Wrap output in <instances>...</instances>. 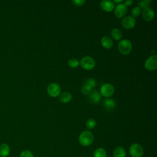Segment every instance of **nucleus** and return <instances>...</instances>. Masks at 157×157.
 Listing matches in <instances>:
<instances>
[{
	"label": "nucleus",
	"instance_id": "nucleus-26",
	"mask_svg": "<svg viewBox=\"0 0 157 157\" xmlns=\"http://www.w3.org/2000/svg\"><path fill=\"white\" fill-rule=\"evenodd\" d=\"M151 0H144V1H140L139 2V7L140 9H145L147 7L151 2Z\"/></svg>",
	"mask_w": 157,
	"mask_h": 157
},
{
	"label": "nucleus",
	"instance_id": "nucleus-22",
	"mask_svg": "<svg viewBox=\"0 0 157 157\" xmlns=\"http://www.w3.org/2000/svg\"><path fill=\"white\" fill-rule=\"evenodd\" d=\"M142 12L141 9L139 6H135L131 10V16L132 17H139Z\"/></svg>",
	"mask_w": 157,
	"mask_h": 157
},
{
	"label": "nucleus",
	"instance_id": "nucleus-16",
	"mask_svg": "<svg viewBox=\"0 0 157 157\" xmlns=\"http://www.w3.org/2000/svg\"><path fill=\"white\" fill-rule=\"evenodd\" d=\"M113 157H126V150L121 146L117 147L113 150Z\"/></svg>",
	"mask_w": 157,
	"mask_h": 157
},
{
	"label": "nucleus",
	"instance_id": "nucleus-6",
	"mask_svg": "<svg viewBox=\"0 0 157 157\" xmlns=\"http://www.w3.org/2000/svg\"><path fill=\"white\" fill-rule=\"evenodd\" d=\"M47 91L49 96L53 98H56L61 93V87L58 83L53 82L47 86Z\"/></svg>",
	"mask_w": 157,
	"mask_h": 157
},
{
	"label": "nucleus",
	"instance_id": "nucleus-8",
	"mask_svg": "<svg viewBox=\"0 0 157 157\" xmlns=\"http://www.w3.org/2000/svg\"><path fill=\"white\" fill-rule=\"evenodd\" d=\"M136 23V21L135 18L132 17L131 15H128L123 18V20L121 21V26L126 29H130L133 28Z\"/></svg>",
	"mask_w": 157,
	"mask_h": 157
},
{
	"label": "nucleus",
	"instance_id": "nucleus-1",
	"mask_svg": "<svg viewBox=\"0 0 157 157\" xmlns=\"http://www.w3.org/2000/svg\"><path fill=\"white\" fill-rule=\"evenodd\" d=\"M78 142L83 147H88L94 142V135L89 130L82 131L78 136Z\"/></svg>",
	"mask_w": 157,
	"mask_h": 157
},
{
	"label": "nucleus",
	"instance_id": "nucleus-15",
	"mask_svg": "<svg viewBox=\"0 0 157 157\" xmlns=\"http://www.w3.org/2000/svg\"><path fill=\"white\" fill-rule=\"evenodd\" d=\"M10 153V148L7 144L3 143L0 145V157H7Z\"/></svg>",
	"mask_w": 157,
	"mask_h": 157
},
{
	"label": "nucleus",
	"instance_id": "nucleus-23",
	"mask_svg": "<svg viewBox=\"0 0 157 157\" xmlns=\"http://www.w3.org/2000/svg\"><path fill=\"white\" fill-rule=\"evenodd\" d=\"M92 91V88H91L90 86H89L87 85H83L81 88V91L82 93V94H85V95H89L90 93Z\"/></svg>",
	"mask_w": 157,
	"mask_h": 157
},
{
	"label": "nucleus",
	"instance_id": "nucleus-3",
	"mask_svg": "<svg viewBox=\"0 0 157 157\" xmlns=\"http://www.w3.org/2000/svg\"><path fill=\"white\" fill-rule=\"evenodd\" d=\"M144 153V147L140 144H132L129 148V153L131 157H142Z\"/></svg>",
	"mask_w": 157,
	"mask_h": 157
},
{
	"label": "nucleus",
	"instance_id": "nucleus-9",
	"mask_svg": "<svg viewBox=\"0 0 157 157\" xmlns=\"http://www.w3.org/2000/svg\"><path fill=\"white\" fill-rule=\"evenodd\" d=\"M127 12H128V8L123 2L120 4H118L115 7V10H114L115 15L116 16V17L118 18H121L124 16H125Z\"/></svg>",
	"mask_w": 157,
	"mask_h": 157
},
{
	"label": "nucleus",
	"instance_id": "nucleus-20",
	"mask_svg": "<svg viewBox=\"0 0 157 157\" xmlns=\"http://www.w3.org/2000/svg\"><path fill=\"white\" fill-rule=\"evenodd\" d=\"M86 128H87L88 130H90V129H93L95 128V126H96V121L93 118H89L88 120H87V121H86Z\"/></svg>",
	"mask_w": 157,
	"mask_h": 157
},
{
	"label": "nucleus",
	"instance_id": "nucleus-27",
	"mask_svg": "<svg viewBox=\"0 0 157 157\" xmlns=\"http://www.w3.org/2000/svg\"><path fill=\"white\" fill-rule=\"evenodd\" d=\"M72 3L76 6H82L85 4V0H72Z\"/></svg>",
	"mask_w": 157,
	"mask_h": 157
},
{
	"label": "nucleus",
	"instance_id": "nucleus-25",
	"mask_svg": "<svg viewBox=\"0 0 157 157\" xmlns=\"http://www.w3.org/2000/svg\"><path fill=\"white\" fill-rule=\"evenodd\" d=\"M20 157H34L32 151L29 150H24L21 151Z\"/></svg>",
	"mask_w": 157,
	"mask_h": 157
},
{
	"label": "nucleus",
	"instance_id": "nucleus-5",
	"mask_svg": "<svg viewBox=\"0 0 157 157\" xmlns=\"http://www.w3.org/2000/svg\"><path fill=\"white\" fill-rule=\"evenodd\" d=\"M115 92V88L113 85L109 83H106L102 85L100 88V93L102 96L105 98L111 97Z\"/></svg>",
	"mask_w": 157,
	"mask_h": 157
},
{
	"label": "nucleus",
	"instance_id": "nucleus-4",
	"mask_svg": "<svg viewBox=\"0 0 157 157\" xmlns=\"http://www.w3.org/2000/svg\"><path fill=\"white\" fill-rule=\"evenodd\" d=\"M79 63L81 67L87 71H90L93 69L96 65V62L94 59L92 57L89 56L83 57Z\"/></svg>",
	"mask_w": 157,
	"mask_h": 157
},
{
	"label": "nucleus",
	"instance_id": "nucleus-13",
	"mask_svg": "<svg viewBox=\"0 0 157 157\" xmlns=\"http://www.w3.org/2000/svg\"><path fill=\"white\" fill-rule=\"evenodd\" d=\"M101 44L104 48L106 49H110L113 47V42L110 37L107 36H105L101 38Z\"/></svg>",
	"mask_w": 157,
	"mask_h": 157
},
{
	"label": "nucleus",
	"instance_id": "nucleus-19",
	"mask_svg": "<svg viewBox=\"0 0 157 157\" xmlns=\"http://www.w3.org/2000/svg\"><path fill=\"white\" fill-rule=\"evenodd\" d=\"M93 157H107V151L104 148H97L93 152Z\"/></svg>",
	"mask_w": 157,
	"mask_h": 157
},
{
	"label": "nucleus",
	"instance_id": "nucleus-11",
	"mask_svg": "<svg viewBox=\"0 0 157 157\" xmlns=\"http://www.w3.org/2000/svg\"><path fill=\"white\" fill-rule=\"evenodd\" d=\"M155 12L153 9L150 7L144 9L142 11V17L146 21H151L155 17Z\"/></svg>",
	"mask_w": 157,
	"mask_h": 157
},
{
	"label": "nucleus",
	"instance_id": "nucleus-28",
	"mask_svg": "<svg viewBox=\"0 0 157 157\" xmlns=\"http://www.w3.org/2000/svg\"><path fill=\"white\" fill-rule=\"evenodd\" d=\"M132 3H133V1L132 0H126V1H124V4L126 7L130 6Z\"/></svg>",
	"mask_w": 157,
	"mask_h": 157
},
{
	"label": "nucleus",
	"instance_id": "nucleus-2",
	"mask_svg": "<svg viewBox=\"0 0 157 157\" xmlns=\"http://www.w3.org/2000/svg\"><path fill=\"white\" fill-rule=\"evenodd\" d=\"M132 42L127 39L121 40L118 44V49L119 52L123 55H128L132 50Z\"/></svg>",
	"mask_w": 157,
	"mask_h": 157
},
{
	"label": "nucleus",
	"instance_id": "nucleus-29",
	"mask_svg": "<svg viewBox=\"0 0 157 157\" xmlns=\"http://www.w3.org/2000/svg\"><path fill=\"white\" fill-rule=\"evenodd\" d=\"M113 3H117V4H120L123 2V0H114L113 1Z\"/></svg>",
	"mask_w": 157,
	"mask_h": 157
},
{
	"label": "nucleus",
	"instance_id": "nucleus-24",
	"mask_svg": "<svg viewBox=\"0 0 157 157\" xmlns=\"http://www.w3.org/2000/svg\"><path fill=\"white\" fill-rule=\"evenodd\" d=\"M84 84L88 85L91 88H94L96 86V82L94 78H87L85 81V83Z\"/></svg>",
	"mask_w": 157,
	"mask_h": 157
},
{
	"label": "nucleus",
	"instance_id": "nucleus-18",
	"mask_svg": "<svg viewBox=\"0 0 157 157\" xmlns=\"http://www.w3.org/2000/svg\"><path fill=\"white\" fill-rule=\"evenodd\" d=\"M110 34L112 37L115 40H120L122 39V33L121 30L118 28H113L111 30Z\"/></svg>",
	"mask_w": 157,
	"mask_h": 157
},
{
	"label": "nucleus",
	"instance_id": "nucleus-12",
	"mask_svg": "<svg viewBox=\"0 0 157 157\" xmlns=\"http://www.w3.org/2000/svg\"><path fill=\"white\" fill-rule=\"evenodd\" d=\"M103 105L106 110L112 111L115 108L116 102L112 98H105L103 101Z\"/></svg>",
	"mask_w": 157,
	"mask_h": 157
},
{
	"label": "nucleus",
	"instance_id": "nucleus-10",
	"mask_svg": "<svg viewBox=\"0 0 157 157\" xmlns=\"http://www.w3.org/2000/svg\"><path fill=\"white\" fill-rule=\"evenodd\" d=\"M101 8L105 12H112L115 7V4L111 0H102L100 2Z\"/></svg>",
	"mask_w": 157,
	"mask_h": 157
},
{
	"label": "nucleus",
	"instance_id": "nucleus-14",
	"mask_svg": "<svg viewBox=\"0 0 157 157\" xmlns=\"http://www.w3.org/2000/svg\"><path fill=\"white\" fill-rule=\"evenodd\" d=\"M89 98L91 103L98 104L101 100V94L96 90L91 91V92L89 94Z\"/></svg>",
	"mask_w": 157,
	"mask_h": 157
},
{
	"label": "nucleus",
	"instance_id": "nucleus-17",
	"mask_svg": "<svg viewBox=\"0 0 157 157\" xmlns=\"http://www.w3.org/2000/svg\"><path fill=\"white\" fill-rule=\"evenodd\" d=\"M59 101L62 103H67L72 99V94L70 92L64 91L59 96Z\"/></svg>",
	"mask_w": 157,
	"mask_h": 157
},
{
	"label": "nucleus",
	"instance_id": "nucleus-21",
	"mask_svg": "<svg viewBox=\"0 0 157 157\" xmlns=\"http://www.w3.org/2000/svg\"><path fill=\"white\" fill-rule=\"evenodd\" d=\"M68 66L71 68H76L80 64V63L78 59L76 58H71L68 61Z\"/></svg>",
	"mask_w": 157,
	"mask_h": 157
},
{
	"label": "nucleus",
	"instance_id": "nucleus-7",
	"mask_svg": "<svg viewBox=\"0 0 157 157\" xmlns=\"http://www.w3.org/2000/svg\"><path fill=\"white\" fill-rule=\"evenodd\" d=\"M145 69L148 71H155L157 68V56L153 55L148 57L144 64Z\"/></svg>",
	"mask_w": 157,
	"mask_h": 157
}]
</instances>
